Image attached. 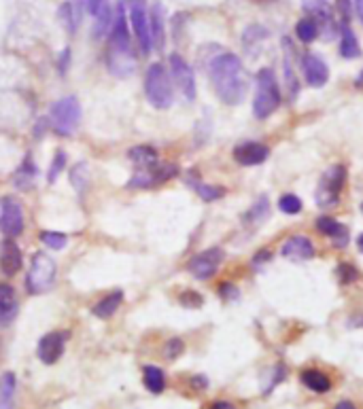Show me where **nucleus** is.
<instances>
[{"instance_id": "f257e3e1", "label": "nucleus", "mask_w": 363, "mask_h": 409, "mask_svg": "<svg viewBox=\"0 0 363 409\" xmlns=\"http://www.w3.org/2000/svg\"><path fill=\"white\" fill-rule=\"evenodd\" d=\"M208 74H210L214 93L219 96L221 102L234 107L245 100L247 89H249V79H247L245 66H242L236 54L226 51V54L214 56L208 64Z\"/></svg>"}, {"instance_id": "f03ea898", "label": "nucleus", "mask_w": 363, "mask_h": 409, "mask_svg": "<svg viewBox=\"0 0 363 409\" xmlns=\"http://www.w3.org/2000/svg\"><path fill=\"white\" fill-rule=\"evenodd\" d=\"M107 66L115 76H130L134 72L136 60L130 41V25L126 7L119 5L117 15L113 19L111 32H109V47H107Z\"/></svg>"}, {"instance_id": "7ed1b4c3", "label": "nucleus", "mask_w": 363, "mask_h": 409, "mask_svg": "<svg viewBox=\"0 0 363 409\" xmlns=\"http://www.w3.org/2000/svg\"><path fill=\"white\" fill-rule=\"evenodd\" d=\"M257 89L253 100V115L257 119H268L280 107V89L272 68H261L257 72Z\"/></svg>"}, {"instance_id": "20e7f679", "label": "nucleus", "mask_w": 363, "mask_h": 409, "mask_svg": "<svg viewBox=\"0 0 363 409\" xmlns=\"http://www.w3.org/2000/svg\"><path fill=\"white\" fill-rule=\"evenodd\" d=\"M144 93H147V100L155 109H168L173 104L175 93H173V81L170 74H168L166 66L155 62L147 68V74H144Z\"/></svg>"}, {"instance_id": "39448f33", "label": "nucleus", "mask_w": 363, "mask_h": 409, "mask_svg": "<svg viewBox=\"0 0 363 409\" xmlns=\"http://www.w3.org/2000/svg\"><path fill=\"white\" fill-rule=\"evenodd\" d=\"M50 121L60 136H70L81 123L79 100L75 96H66V98H60L58 102H54L52 111H50Z\"/></svg>"}, {"instance_id": "423d86ee", "label": "nucleus", "mask_w": 363, "mask_h": 409, "mask_svg": "<svg viewBox=\"0 0 363 409\" xmlns=\"http://www.w3.org/2000/svg\"><path fill=\"white\" fill-rule=\"evenodd\" d=\"M344 183H346V168L342 164H336L331 166L319 181V187H317V199L319 208H331L338 203L340 199V193L344 189Z\"/></svg>"}, {"instance_id": "0eeeda50", "label": "nucleus", "mask_w": 363, "mask_h": 409, "mask_svg": "<svg viewBox=\"0 0 363 409\" xmlns=\"http://www.w3.org/2000/svg\"><path fill=\"white\" fill-rule=\"evenodd\" d=\"M56 272H58L56 261L50 257V254L36 252L32 259V265H30V272H28V278H26L28 293L41 295L45 291H50L56 283Z\"/></svg>"}, {"instance_id": "6e6552de", "label": "nucleus", "mask_w": 363, "mask_h": 409, "mask_svg": "<svg viewBox=\"0 0 363 409\" xmlns=\"http://www.w3.org/2000/svg\"><path fill=\"white\" fill-rule=\"evenodd\" d=\"M302 9L319 25V34H323L325 38H333L340 32V25H338L333 9L327 0H302Z\"/></svg>"}, {"instance_id": "1a4fd4ad", "label": "nucleus", "mask_w": 363, "mask_h": 409, "mask_svg": "<svg viewBox=\"0 0 363 409\" xmlns=\"http://www.w3.org/2000/svg\"><path fill=\"white\" fill-rule=\"evenodd\" d=\"M130 23H132V32L138 41L142 56H149L153 45H151V30H149V13H147V7H144V0H130Z\"/></svg>"}, {"instance_id": "9d476101", "label": "nucleus", "mask_w": 363, "mask_h": 409, "mask_svg": "<svg viewBox=\"0 0 363 409\" xmlns=\"http://www.w3.org/2000/svg\"><path fill=\"white\" fill-rule=\"evenodd\" d=\"M223 250L221 248H208V250H202L198 252L196 257H193L189 263H187V269L193 278L198 280H208L217 274L219 269L221 261H223Z\"/></svg>"}, {"instance_id": "9b49d317", "label": "nucleus", "mask_w": 363, "mask_h": 409, "mask_svg": "<svg viewBox=\"0 0 363 409\" xmlns=\"http://www.w3.org/2000/svg\"><path fill=\"white\" fill-rule=\"evenodd\" d=\"M68 338H70L68 331H52V333L43 335L41 342H38V348H36L38 359H41L45 365L58 363L60 356L64 354V348H66Z\"/></svg>"}, {"instance_id": "f8f14e48", "label": "nucleus", "mask_w": 363, "mask_h": 409, "mask_svg": "<svg viewBox=\"0 0 363 409\" xmlns=\"http://www.w3.org/2000/svg\"><path fill=\"white\" fill-rule=\"evenodd\" d=\"M0 232L7 238H15L23 232V210H21V203L13 197L3 199V208H0Z\"/></svg>"}, {"instance_id": "ddd939ff", "label": "nucleus", "mask_w": 363, "mask_h": 409, "mask_svg": "<svg viewBox=\"0 0 363 409\" xmlns=\"http://www.w3.org/2000/svg\"><path fill=\"white\" fill-rule=\"evenodd\" d=\"M168 64H170V74H173L175 83L179 85V89L183 91V96L189 102L196 100V76H193L191 66L179 54H173L168 58Z\"/></svg>"}, {"instance_id": "4468645a", "label": "nucleus", "mask_w": 363, "mask_h": 409, "mask_svg": "<svg viewBox=\"0 0 363 409\" xmlns=\"http://www.w3.org/2000/svg\"><path fill=\"white\" fill-rule=\"evenodd\" d=\"M302 70H304V79L312 87H323L329 81V68L327 64L314 54H306L302 58Z\"/></svg>"}, {"instance_id": "2eb2a0df", "label": "nucleus", "mask_w": 363, "mask_h": 409, "mask_svg": "<svg viewBox=\"0 0 363 409\" xmlns=\"http://www.w3.org/2000/svg\"><path fill=\"white\" fill-rule=\"evenodd\" d=\"M270 148L261 142H242L234 148V159L240 166H259L268 159Z\"/></svg>"}, {"instance_id": "dca6fc26", "label": "nucleus", "mask_w": 363, "mask_h": 409, "mask_svg": "<svg viewBox=\"0 0 363 409\" xmlns=\"http://www.w3.org/2000/svg\"><path fill=\"white\" fill-rule=\"evenodd\" d=\"M280 254L289 261H308L314 257V246L304 236H292L283 244Z\"/></svg>"}, {"instance_id": "f3484780", "label": "nucleus", "mask_w": 363, "mask_h": 409, "mask_svg": "<svg viewBox=\"0 0 363 409\" xmlns=\"http://www.w3.org/2000/svg\"><path fill=\"white\" fill-rule=\"evenodd\" d=\"M0 269L5 276H15L21 269V250L13 238L0 244Z\"/></svg>"}, {"instance_id": "a211bd4d", "label": "nucleus", "mask_w": 363, "mask_h": 409, "mask_svg": "<svg viewBox=\"0 0 363 409\" xmlns=\"http://www.w3.org/2000/svg\"><path fill=\"white\" fill-rule=\"evenodd\" d=\"M317 229L319 234H323L325 238H331V242L338 246V248H344L349 244V229L331 217H321L317 221Z\"/></svg>"}, {"instance_id": "6ab92c4d", "label": "nucleus", "mask_w": 363, "mask_h": 409, "mask_svg": "<svg viewBox=\"0 0 363 409\" xmlns=\"http://www.w3.org/2000/svg\"><path fill=\"white\" fill-rule=\"evenodd\" d=\"M19 310L17 293L11 285L0 283V324H9Z\"/></svg>"}, {"instance_id": "aec40b11", "label": "nucleus", "mask_w": 363, "mask_h": 409, "mask_svg": "<svg viewBox=\"0 0 363 409\" xmlns=\"http://www.w3.org/2000/svg\"><path fill=\"white\" fill-rule=\"evenodd\" d=\"M283 47H285V85H287V96L289 100H296L300 93V81H298V74L294 72V64H292V41L283 38Z\"/></svg>"}, {"instance_id": "412c9836", "label": "nucleus", "mask_w": 363, "mask_h": 409, "mask_svg": "<svg viewBox=\"0 0 363 409\" xmlns=\"http://www.w3.org/2000/svg\"><path fill=\"white\" fill-rule=\"evenodd\" d=\"M128 157L130 162L138 168V170H153L157 166V151L153 146L147 144H140V146H132L128 151Z\"/></svg>"}, {"instance_id": "4be33fe9", "label": "nucleus", "mask_w": 363, "mask_h": 409, "mask_svg": "<svg viewBox=\"0 0 363 409\" xmlns=\"http://www.w3.org/2000/svg\"><path fill=\"white\" fill-rule=\"evenodd\" d=\"M268 214H270V201H268V197L265 195H261L253 206L242 214V223H245V227H251V229H255V227H259L265 219H268Z\"/></svg>"}, {"instance_id": "5701e85b", "label": "nucleus", "mask_w": 363, "mask_h": 409, "mask_svg": "<svg viewBox=\"0 0 363 409\" xmlns=\"http://www.w3.org/2000/svg\"><path fill=\"white\" fill-rule=\"evenodd\" d=\"M340 56L344 60H355L361 56V47L351 23H340Z\"/></svg>"}, {"instance_id": "b1692460", "label": "nucleus", "mask_w": 363, "mask_h": 409, "mask_svg": "<svg viewBox=\"0 0 363 409\" xmlns=\"http://www.w3.org/2000/svg\"><path fill=\"white\" fill-rule=\"evenodd\" d=\"M121 301H124V293H121V291H113V293L104 295L98 303L94 305L91 314H94L96 318H111V316L119 310Z\"/></svg>"}, {"instance_id": "393cba45", "label": "nucleus", "mask_w": 363, "mask_h": 409, "mask_svg": "<svg viewBox=\"0 0 363 409\" xmlns=\"http://www.w3.org/2000/svg\"><path fill=\"white\" fill-rule=\"evenodd\" d=\"M300 379H302V384L308 390H312V393H321L323 395V393H327L331 388V379L319 369H304Z\"/></svg>"}, {"instance_id": "a878e982", "label": "nucleus", "mask_w": 363, "mask_h": 409, "mask_svg": "<svg viewBox=\"0 0 363 409\" xmlns=\"http://www.w3.org/2000/svg\"><path fill=\"white\" fill-rule=\"evenodd\" d=\"M149 30H151V45L162 51L166 43V30H164V11L162 5H155L149 15Z\"/></svg>"}, {"instance_id": "bb28decb", "label": "nucleus", "mask_w": 363, "mask_h": 409, "mask_svg": "<svg viewBox=\"0 0 363 409\" xmlns=\"http://www.w3.org/2000/svg\"><path fill=\"white\" fill-rule=\"evenodd\" d=\"M142 384H144V388H147L149 393L160 395L166 388V375H164V371L160 367L147 365V367L142 369Z\"/></svg>"}, {"instance_id": "cd10ccee", "label": "nucleus", "mask_w": 363, "mask_h": 409, "mask_svg": "<svg viewBox=\"0 0 363 409\" xmlns=\"http://www.w3.org/2000/svg\"><path fill=\"white\" fill-rule=\"evenodd\" d=\"M36 174H38V170H36L34 162H32L30 157H26V159H23V164L17 168L15 176H13V185H15L17 189H30V187L34 185Z\"/></svg>"}, {"instance_id": "c85d7f7f", "label": "nucleus", "mask_w": 363, "mask_h": 409, "mask_svg": "<svg viewBox=\"0 0 363 409\" xmlns=\"http://www.w3.org/2000/svg\"><path fill=\"white\" fill-rule=\"evenodd\" d=\"M15 388H17V379L13 373H5L0 377V409H13Z\"/></svg>"}, {"instance_id": "c756f323", "label": "nucleus", "mask_w": 363, "mask_h": 409, "mask_svg": "<svg viewBox=\"0 0 363 409\" xmlns=\"http://www.w3.org/2000/svg\"><path fill=\"white\" fill-rule=\"evenodd\" d=\"M189 181V185L196 189V193L204 199V201H217V199H221L223 195H226V189L223 187H217V185H206V183H202V181H193V178L189 176L187 178Z\"/></svg>"}, {"instance_id": "7c9ffc66", "label": "nucleus", "mask_w": 363, "mask_h": 409, "mask_svg": "<svg viewBox=\"0 0 363 409\" xmlns=\"http://www.w3.org/2000/svg\"><path fill=\"white\" fill-rule=\"evenodd\" d=\"M296 34L302 43H312L314 38H319V25L310 17H304L296 23Z\"/></svg>"}, {"instance_id": "2f4dec72", "label": "nucleus", "mask_w": 363, "mask_h": 409, "mask_svg": "<svg viewBox=\"0 0 363 409\" xmlns=\"http://www.w3.org/2000/svg\"><path fill=\"white\" fill-rule=\"evenodd\" d=\"M58 15H60L62 23H64V28H66L70 34H75L77 25H79V13L75 11V5H72V3H64V5L60 7Z\"/></svg>"}, {"instance_id": "473e14b6", "label": "nucleus", "mask_w": 363, "mask_h": 409, "mask_svg": "<svg viewBox=\"0 0 363 409\" xmlns=\"http://www.w3.org/2000/svg\"><path fill=\"white\" fill-rule=\"evenodd\" d=\"M113 13H111V7L107 5L98 15H96V28H94V34L96 36H102V34H107V32H111V25H113Z\"/></svg>"}, {"instance_id": "72a5a7b5", "label": "nucleus", "mask_w": 363, "mask_h": 409, "mask_svg": "<svg viewBox=\"0 0 363 409\" xmlns=\"http://www.w3.org/2000/svg\"><path fill=\"white\" fill-rule=\"evenodd\" d=\"M263 38H268V30L261 28V25H251V28L245 30V36H242V45H245V49H253L257 43H261Z\"/></svg>"}, {"instance_id": "f704fd0d", "label": "nucleus", "mask_w": 363, "mask_h": 409, "mask_svg": "<svg viewBox=\"0 0 363 409\" xmlns=\"http://www.w3.org/2000/svg\"><path fill=\"white\" fill-rule=\"evenodd\" d=\"M151 174H153L155 185H160V183H166V181H170V178H175L179 174V168H177V164H157L151 170Z\"/></svg>"}, {"instance_id": "c9c22d12", "label": "nucleus", "mask_w": 363, "mask_h": 409, "mask_svg": "<svg viewBox=\"0 0 363 409\" xmlns=\"http://www.w3.org/2000/svg\"><path fill=\"white\" fill-rule=\"evenodd\" d=\"M278 208L285 214H298V212H302V199L294 193H287L278 199Z\"/></svg>"}, {"instance_id": "e433bc0d", "label": "nucleus", "mask_w": 363, "mask_h": 409, "mask_svg": "<svg viewBox=\"0 0 363 409\" xmlns=\"http://www.w3.org/2000/svg\"><path fill=\"white\" fill-rule=\"evenodd\" d=\"M41 242L47 246V248H52V250H62L68 242V238L60 232H43L41 234Z\"/></svg>"}, {"instance_id": "4c0bfd02", "label": "nucleus", "mask_w": 363, "mask_h": 409, "mask_svg": "<svg viewBox=\"0 0 363 409\" xmlns=\"http://www.w3.org/2000/svg\"><path fill=\"white\" fill-rule=\"evenodd\" d=\"M70 178H72V185H75V189L79 193H83L85 187H87V166L79 164L77 168H72L70 170Z\"/></svg>"}, {"instance_id": "58836bf2", "label": "nucleus", "mask_w": 363, "mask_h": 409, "mask_svg": "<svg viewBox=\"0 0 363 409\" xmlns=\"http://www.w3.org/2000/svg\"><path fill=\"white\" fill-rule=\"evenodd\" d=\"M357 278H359V272L355 265H351V263L338 265V280H340V285H353Z\"/></svg>"}, {"instance_id": "ea45409f", "label": "nucleus", "mask_w": 363, "mask_h": 409, "mask_svg": "<svg viewBox=\"0 0 363 409\" xmlns=\"http://www.w3.org/2000/svg\"><path fill=\"white\" fill-rule=\"evenodd\" d=\"M64 166H66V155H64V151H58V153H56V157H54V162H52L50 174H47V181H50V183H56V181H58V176H60V174H62V170H64Z\"/></svg>"}, {"instance_id": "a19ab883", "label": "nucleus", "mask_w": 363, "mask_h": 409, "mask_svg": "<svg viewBox=\"0 0 363 409\" xmlns=\"http://www.w3.org/2000/svg\"><path fill=\"white\" fill-rule=\"evenodd\" d=\"M179 301L185 305V308H200V305L204 303V297L196 291H185V293H181Z\"/></svg>"}, {"instance_id": "79ce46f5", "label": "nucleus", "mask_w": 363, "mask_h": 409, "mask_svg": "<svg viewBox=\"0 0 363 409\" xmlns=\"http://www.w3.org/2000/svg\"><path fill=\"white\" fill-rule=\"evenodd\" d=\"M185 350V346H183V342L181 340H170L166 344V348H164V356L168 361H175L177 356H181V352Z\"/></svg>"}, {"instance_id": "37998d69", "label": "nucleus", "mask_w": 363, "mask_h": 409, "mask_svg": "<svg viewBox=\"0 0 363 409\" xmlns=\"http://www.w3.org/2000/svg\"><path fill=\"white\" fill-rule=\"evenodd\" d=\"M219 297H221V299H226V301H236V299L240 297V291H238V287H236V285H232V283H223V285L219 287Z\"/></svg>"}, {"instance_id": "c03bdc74", "label": "nucleus", "mask_w": 363, "mask_h": 409, "mask_svg": "<svg viewBox=\"0 0 363 409\" xmlns=\"http://www.w3.org/2000/svg\"><path fill=\"white\" fill-rule=\"evenodd\" d=\"M107 5H109L107 0H85V11H87L91 17H96Z\"/></svg>"}, {"instance_id": "a18cd8bd", "label": "nucleus", "mask_w": 363, "mask_h": 409, "mask_svg": "<svg viewBox=\"0 0 363 409\" xmlns=\"http://www.w3.org/2000/svg\"><path fill=\"white\" fill-rule=\"evenodd\" d=\"M338 11L342 15V23H351V0H336Z\"/></svg>"}, {"instance_id": "49530a36", "label": "nucleus", "mask_w": 363, "mask_h": 409, "mask_svg": "<svg viewBox=\"0 0 363 409\" xmlns=\"http://www.w3.org/2000/svg\"><path fill=\"white\" fill-rule=\"evenodd\" d=\"M191 384L193 388H198V390H204L208 386V379L204 375H196V377H191Z\"/></svg>"}, {"instance_id": "de8ad7c7", "label": "nucleus", "mask_w": 363, "mask_h": 409, "mask_svg": "<svg viewBox=\"0 0 363 409\" xmlns=\"http://www.w3.org/2000/svg\"><path fill=\"white\" fill-rule=\"evenodd\" d=\"M68 62H70V49H64V51H62V56H60V72H62V74L66 72Z\"/></svg>"}, {"instance_id": "09e8293b", "label": "nucleus", "mask_w": 363, "mask_h": 409, "mask_svg": "<svg viewBox=\"0 0 363 409\" xmlns=\"http://www.w3.org/2000/svg\"><path fill=\"white\" fill-rule=\"evenodd\" d=\"M208 409H236L230 401H214Z\"/></svg>"}, {"instance_id": "8fccbe9b", "label": "nucleus", "mask_w": 363, "mask_h": 409, "mask_svg": "<svg viewBox=\"0 0 363 409\" xmlns=\"http://www.w3.org/2000/svg\"><path fill=\"white\" fill-rule=\"evenodd\" d=\"M355 11H357V17L363 23V0H355Z\"/></svg>"}, {"instance_id": "3c124183", "label": "nucleus", "mask_w": 363, "mask_h": 409, "mask_svg": "<svg viewBox=\"0 0 363 409\" xmlns=\"http://www.w3.org/2000/svg\"><path fill=\"white\" fill-rule=\"evenodd\" d=\"M333 409H357V407H355V403H351V401H340Z\"/></svg>"}, {"instance_id": "603ef678", "label": "nucleus", "mask_w": 363, "mask_h": 409, "mask_svg": "<svg viewBox=\"0 0 363 409\" xmlns=\"http://www.w3.org/2000/svg\"><path fill=\"white\" fill-rule=\"evenodd\" d=\"M353 327H363V314L361 316H355V320L351 322Z\"/></svg>"}, {"instance_id": "864d4df0", "label": "nucleus", "mask_w": 363, "mask_h": 409, "mask_svg": "<svg viewBox=\"0 0 363 409\" xmlns=\"http://www.w3.org/2000/svg\"><path fill=\"white\" fill-rule=\"evenodd\" d=\"M355 85H357V87H363V70L359 72V76H357V81H355Z\"/></svg>"}, {"instance_id": "5fc2aeb1", "label": "nucleus", "mask_w": 363, "mask_h": 409, "mask_svg": "<svg viewBox=\"0 0 363 409\" xmlns=\"http://www.w3.org/2000/svg\"><path fill=\"white\" fill-rule=\"evenodd\" d=\"M357 244H359V250L363 252V234L359 236V240H357Z\"/></svg>"}, {"instance_id": "6e6d98bb", "label": "nucleus", "mask_w": 363, "mask_h": 409, "mask_svg": "<svg viewBox=\"0 0 363 409\" xmlns=\"http://www.w3.org/2000/svg\"><path fill=\"white\" fill-rule=\"evenodd\" d=\"M361 212H363V201H361Z\"/></svg>"}]
</instances>
